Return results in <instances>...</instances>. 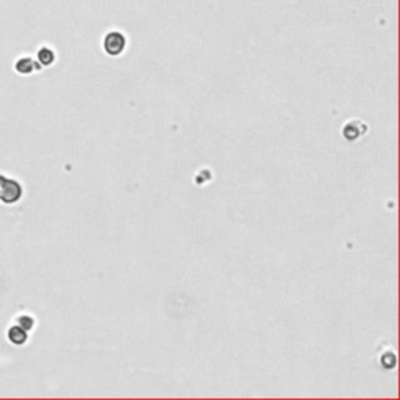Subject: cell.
Masks as SVG:
<instances>
[{"mask_svg": "<svg viewBox=\"0 0 400 400\" xmlns=\"http://www.w3.org/2000/svg\"><path fill=\"white\" fill-rule=\"evenodd\" d=\"M127 47V38L121 31H110L103 39V49L111 57H119Z\"/></svg>", "mask_w": 400, "mask_h": 400, "instance_id": "6da1fadb", "label": "cell"}, {"mask_svg": "<svg viewBox=\"0 0 400 400\" xmlns=\"http://www.w3.org/2000/svg\"><path fill=\"white\" fill-rule=\"evenodd\" d=\"M367 127L364 122L361 121H350L344 125V130H342V134L344 138L347 141H356L358 138H361V136L366 133Z\"/></svg>", "mask_w": 400, "mask_h": 400, "instance_id": "7a4b0ae2", "label": "cell"}]
</instances>
